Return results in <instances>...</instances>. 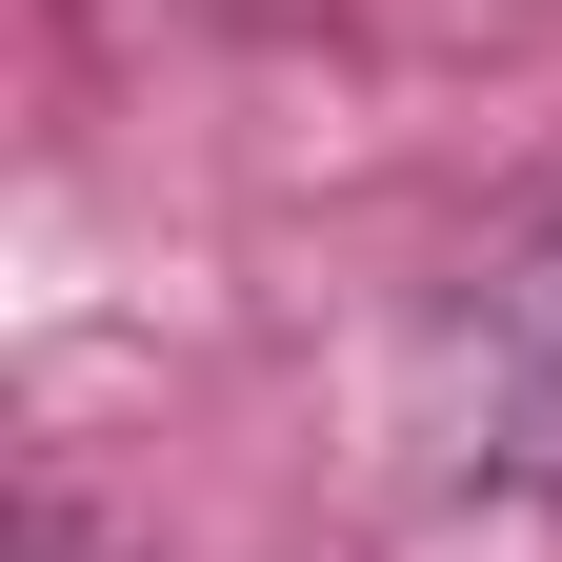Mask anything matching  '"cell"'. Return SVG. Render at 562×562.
<instances>
[{
	"label": "cell",
	"mask_w": 562,
	"mask_h": 562,
	"mask_svg": "<svg viewBox=\"0 0 562 562\" xmlns=\"http://www.w3.org/2000/svg\"><path fill=\"white\" fill-rule=\"evenodd\" d=\"M21 562H81V542H60V522H21Z\"/></svg>",
	"instance_id": "2"
},
{
	"label": "cell",
	"mask_w": 562,
	"mask_h": 562,
	"mask_svg": "<svg viewBox=\"0 0 562 562\" xmlns=\"http://www.w3.org/2000/svg\"><path fill=\"white\" fill-rule=\"evenodd\" d=\"M462 362H482V442H462V462H482V482H562V201L503 241Z\"/></svg>",
	"instance_id": "1"
}]
</instances>
